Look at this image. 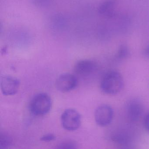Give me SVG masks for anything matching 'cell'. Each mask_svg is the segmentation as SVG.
Here are the masks:
<instances>
[{"instance_id": "5", "label": "cell", "mask_w": 149, "mask_h": 149, "mask_svg": "<svg viewBox=\"0 0 149 149\" xmlns=\"http://www.w3.org/2000/svg\"><path fill=\"white\" fill-rule=\"evenodd\" d=\"M78 85V79L75 75L70 73L61 74L57 79L56 87L61 92H68L76 87Z\"/></svg>"}, {"instance_id": "4", "label": "cell", "mask_w": 149, "mask_h": 149, "mask_svg": "<svg viewBox=\"0 0 149 149\" xmlns=\"http://www.w3.org/2000/svg\"><path fill=\"white\" fill-rule=\"evenodd\" d=\"M114 112L112 107L107 104L99 106L94 113L95 121L100 127H106L113 121Z\"/></svg>"}, {"instance_id": "7", "label": "cell", "mask_w": 149, "mask_h": 149, "mask_svg": "<svg viewBox=\"0 0 149 149\" xmlns=\"http://www.w3.org/2000/svg\"><path fill=\"white\" fill-rule=\"evenodd\" d=\"M143 112V106L141 101L134 99L128 102L126 107V113L129 120L137 121L141 117Z\"/></svg>"}, {"instance_id": "13", "label": "cell", "mask_w": 149, "mask_h": 149, "mask_svg": "<svg viewBox=\"0 0 149 149\" xmlns=\"http://www.w3.org/2000/svg\"><path fill=\"white\" fill-rule=\"evenodd\" d=\"M2 138L3 139V141L1 140V143H3V144L1 145V149H7L10 143V139L6 136H3Z\"/></svg>"}, {"instance_id": "3", "label": "cell", "mask_w": 149, "mask_h": 149, "mask_svg": "<svg viewBox=\"0 0 149 149\" xmlns=\"http://www.w3.org/2000/svg\"><path fill=\"white\" fill-rule=\"evenodd\" d=\"M61 121L65 129L73 131L79 128L81 124V116L77 110L73 109H68L62 113Z\"/></svg>"}, {"instance_id": "11", "label": "cell", "mask_w": 149, "mask_h": 149, "mask_svg": "<svg viewBox=\"0 0 149 149\" xmlns=\"http://www.w3.org/2000/svg\"><path fill=\"white\" fill-rule=\"evenodd\" d=\"M32 4L40 8H48L51 5L52 0H31Z\"/></svg>"}, {"instance_id": "6", "label": "cell", "mask_w": 149, "mask_h": 149, "mask_svg": "<svg viewBox=\"0 0 149 149\" xmlns=\"http://www.w3.org/2000/svg\"><path fill=\"white\" fill-rule=\"evenodd\" d=\"M20 86V81L10 75H3L1 79V88L3 94L12 95L15 94Z\"/></svg>"}, {"instance_id": "10", "label": "cell", "mask_w": 149, "mask_h": 149, "mask_svg": "<svg viewBox=\"0 0 149 149\" xmlns=\"http://www.w3.org/2000/svg\"><path fill=\"white\" fill-rule=\"evenodd\" d=\"M130 51L127 45H122L119 47L116 53V57L118 59H123L129 56Z\"/></svg>"}, {"instance_id": "15", "label": "cell", "mask_w": 149, "mask_h": 149, "mask_svg": "<svg viewBox=\"0 0 149 149\" xmlns=\"http://www.w3.org/2000/svg\"><path fill=\"white\" fill-rule=\"evenodd\" d=\"M144 125L146 130L149 133V112L144 117Z\"/></svg>"}, {"instance_id": "12", "label": "cell", "mask_w": 149, "mask_h": 149, "mask_svg": "<svg viewBox=\"0 0 149 149\" xmlns=\"http://www.w3.org/2000/svg\"><path fill=\"white\" fill-rule=\"evenodd\" d=\"M56 149H78L76 145L71 142H66L59 144Z\"/></svg>"}, {"instance_id": "1", "label": "cell", "mask_w": 149, "mask_h": 149, "mask_svg": "<svg viewBox=\"0 0 149 149\" xmlns=\"http://www.w3.org/2000/svg\"><path fill=\"white\" fill-rule=\"evenodd\" d=\"M123 86L124 80L121 74L116 71H110L102 77L100 88L104 93L114 95L121 91Z\"/></svg>"}, {"instance_id": "9", "label": "cell", "mask_w": 149, "mask_h": 149, "mask_svg": "<svg viewBox=\"0 0 149 149\" xmlns=\"http://www.w3.org/2000/svg\"><path fill=\"white\" fill-rule=\"evenodd\" d=\"M115 7V2L113 0H108L104 2L99 7V11L101 15L106 16L113 15Z\"/></svg>"}, {"instance_id": "8", "label": "cell", "mask_w": 149, "mask_h": 149, "mask_svg": "<svg viewBox=\"0 0 149 149\" xmlns=\"http://www.w3.org/2000/svg\"><path fill=\"white\" fill-rule=\"evenodd\" d=\"M96 63L92 60L85 59L78 61L74 65L75 74L81 77H87L92 74L97 69Z\"/></svg>"}, {"instance_id": "14", "label": "cell", "mask_w": 149, "mask_h": 149, "mask_svg": "<svg viewBox=\"0 0 149 149\" xmlns=\"http://www.w3.org/2000/svg\"><path fill=\"white\" fill-rule=\"evenodd\" d=\"M55 136L52 134H46L43 136L41 138V140L43 141L50 142L55 140Z\"/></svg>"}, {"instance_id": "16", "label": "cell", "mask_w": 149, "mask_h": 149, "mask_svg": "<svg viewBox=\"0 0 149 149\" xmlns=\"http://www.w3.org/2000/svg\"><path fill=\"white\" fill-rule=\"evenodd\" d=\"M143 53L145 57L149 58V45L145 48L143 50Z\"/></svg>"}, {"instance_id": "2", "label": "cell", "mask_w": 149, "mask_h": 149, "mask_svg": "<svg viewBox=\"0 0 149 149\" xmlns=\"http://www.w3.org/2000/svg\"><path fill=\"white\" fill-rule=\"evenodd\" d=\"M51 107L50 96L45 93H39L36 95L31 101L29 110L34 115L42 116L48 113Z\"/></svg>"}]
</instances>
